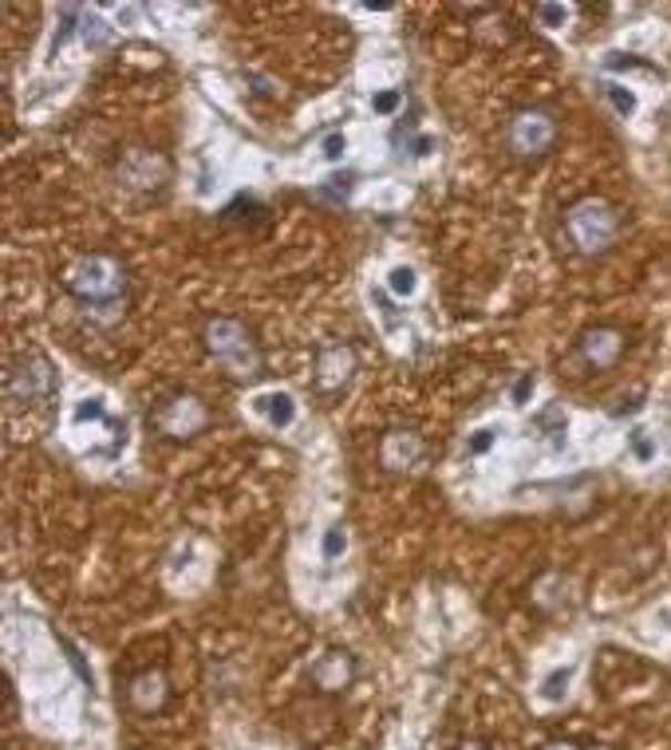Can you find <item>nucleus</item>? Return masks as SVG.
<instances>
[{"label":"nucleus","mask_w":671,"mask_h":750,"mask_svg":"<svg viewBox=\"0 0 671 750\" xmlns=\"http://www.w3.org/2000/svg\"><path fill=\"white\" fill-rule=\"evenodd\" d=\"M202 343H206V352L218 360V368L226 371L229 380H257L265 371V356H261V343L257 336L249 332L241 320L234 317H214L206 320V332H202Z\"/></svg>","instance_id":"obj_1"},{"label":"nucleus","mask_w":671,"mask_h":750,"mask_svg":"<svg viewBox=\"0 0 671 750\" xmlns=\"http://www.w3.org/2000/svg\"><path fill=\"white\" fill-rule=\"evenodd\" d=\"M64 285L83 308H100V312L103 308H118L127 300V269L111 254H83L68 269Z\"/></svg>","instance_id":"obj_2"},{"label":"nucleus","mask_w":671,"mask_h":750,"mask_svg":"<svg viewBox=\"0 0 671 750\" xmlns=\"http://www.w3.org/2000/svg\"><path fill=\"white\" fill-rule=\"evenodd\" d=\"M565 229H569V242L577 245L585 257H597L617 242V214H612L608 202L581 198L572 202L569 214H565Z\"/></svg>","instance_id":"obj_3"},{"label":"nucleus","mask_w":671,"mask_h":750,"mask_svg":"<svg viewBox=\"0 0 671 750\" xmlns=\"http://www.w3.org/2000/svg\"><path fill=\"white\" fill-rule=\"evenodd\" d=\"M60 391L55 380V368L44 352H20L9 363V376H4V395H9L12 408H24V403H48Z\"/></svg>","instance_id":"obj_4"},{"label":"nucleus","mask_w":671,"mask_h":750,"mask_svg":"<svg viewBox=\"0 0 671 750\" xmlns=\"http://www.w3.org/2000/svg\"><path fill=\"white\" fill-rule=\"evenodd\" d=\"M151 427L166 434V439H174V443H186V439H194V434L209 427V408L190 391H171L151 411Z\"/></svg>","instance_id":"obj_5"},{"label":"nucleus","mask_w":671,"mask_h":750,"mask_svg":"<svg viewBox=\"0 0 671 750\" xmlns=\"http://www.w3.org/2000/svg\"><path fill=\"white\" fill-rule=\"evenodd\" d=\"M506 143L517 158H541V154L557 143V119L541 107L517 111L506 127Z\"/></svg>","instance_id":"obj_6"},{"label":"nucleus","mask_w":671,"mask_h":750,"mask_svg":"<svg viewBox=\"0 0 671 750\" xmlns=\"http://www.w3.org/2000/svg\"><path fill=\"white\" fill-rule=\"evenodd\" d=\"M118 182L138 194L163 191L166 182H171V158L158 151H146V146L123 151V158H118Z\"/></svg>","instance_id":"obj_7"},{"label":"nucleus","mask_w":671,"mask_h":750,"mask_svg":"<svg viewBox=\"0 0 671 750\" xmlns=\"http://www.w3.org/2000/svg\"><path fill=\"white\" fill-rule=\"evenodd\" d=\"M309 679L320 696H344V691L355 687V679H360V660H355V651L348 648H324L317 660L309 664Z\"/></svg>","instance_id":"obj_8"},{"label":"nucleus","mask_w":671,"mask_h":750,"mask_svg":"<svg viewBox=\"0 0 671 750\" xmlns=\"http://www.w3.org/2000/svg\"><path fill=\"white\" fill-rule=\"evenodd\" d=\"M355 368H360V360H355V348H348V343H340V340L320 343V348H317V368H312V388H317L320 395H340V391L352 383Z\"/></svg>","instance_id":"obj_9"},{"label":"nucleus","mask_w":671,"mask_h":750,"mask_svg":"<svg viewBox=\"0 0 671 750\" xmlns=\"http://www.w3.org/2000/svg\"><path fill=\"white\" fill-rule=\"evenodd\" d=\"M380 462H383V471H391V474H407V471H415V466H423L426 462L423 434L411 431V427H391V431H383Z\"/></svg>","instance_id":"obj_10"},{"label":"nucleus","mask_w":671,"mask_h":750,"mask_svg":"<svg viewBox=\"0 0 671 750\" xmlns=\"http://www.w3.org/2000/svg\"><path fill=\"white\" fill-rule=\"evenodd\" d=\"M171 703V679H166L163 668H143L127 679V707L143 719L166 711Z\"/></svg>","instance_id":"obj_11"},{"label":"nucleus","mask_w":671,"mask_h":750,"mask_svg":"<svg viewBox=\"0 0 671 750\" xmlns=\"http://www.w3.org/2000/svg\"><path fill=\"white\" fill-rule=\"evenodd\" d=\"M577 348H581L589 368L605 371L620 360V352H624V336H620L617 328H589V332L577 340Z\"/></svg>","instance_id":"obj_12"},{"label":"nucleus","mask_w":671,"mask_h":750,"mask_svg":"<svg viewBox=\"0 0 671 750\" xmlns=\"http://www.w3.org/2000/svg\"><path fill=\"white\" fill-rule=\"evenodd\" d=\"M257 411H265L269 415V423L281 431V427H292V419H297V403H292V395H285V391H272V395H261L257 399Z\"/></svg>","instance_id":"obj_13"},{"label":"nucleus","mask_w":671,"mask_h":750,"mask_svg":"<svg viewBox=\"0 0 671 750\" xmlns=\"http://www.w3.org/2000/svg\"><path fill=\"white\" fill-rule=\"evenodd\" d=\"M569 679H572V671H569V668L549 671V676H545V684H541V696L549 699V703H561L565 691H569Z\"/></svg>","instance_id":"obj_14"},{"label":"nucleus","mask_w":671,"mask_h":750,"mask_svg":"<svg viewBox=\"0 0 671 750\" xmlns=\"http://www.w3.org/2000/svg\"><path fill=\"white\" fill-rule=\"evenodd\" d=\"M415 269H407V265H395V269H391V277H388V289L395 292V297H411V292H415Z\"/></svg>","instance_id":"obj_15"},{"label":"nucleus","mask_w":671,"mask_h":750,"mask_svg":"<svg viewBox=\"0 0 671 750\" xmlns=\"http://www.w3.org/2000/svg\"><path fill=\"white\" fill-rule=\"evenodd\" d=\"M605 95H608V103H612V111H617V115H632L636 111V95L628 88H620V83H605Z\"/></svg>","instance_id":"obj_16"},{"label":"nucleus","mask_w":671,"mask_h":750,"mask_svg":"<svg viewBox=\"0 0 671 750\" xmlns=\"http://www.w3.org/2000/svg\"><path fill=\"white\" fill-rule=\"evenodd\" d=\"M344 549H348L344 525H332V530H328V534H324V561H336Z\"/></svg>","instance_id":"obj_17"},{"label":"nucleus","mask_w":671,"mask_h":750,"mask_svg":"<svg viewBox=\"0 0 671 750\" xmlns=\"http://www.w3.org/2000/svg\"><path fill=\"white\" fill-rule=\"evenodd\" d=\"M344 151H348L344 131H332V135H324V158H328V163H340V158H344Z\"/></svg>","instance_id":"obj_18"},{"label":"nucleus","mask_w":671,"mask_h":750,"mask_svg":"<svg viewBox=\"0 0 671 750\" xmlns=\"http://www.w3.org/2000/svg\"><path fill=\"white\" fill-rule=\"evenodd\" d=\"M60 644H64V651H68V660H72V668H75V671H80V676H83V684H87V687L95 684V679H91V671H87V664H83L80 648H75V644L68 640V636H60Z\"/></svg>","instance_id":"obj_19"},{"label":"nucleus","mask_w":671,"mask_h":750,"mask_svg":"<svg viewBox=\"0 0 671 750\" xmlns=\"http://www.w3.org/2000/svg\"><path fill=\"white\" fill-rule=\"evenodd\" d=\"M348 182H352V178H328L317 194H320V198H336V202H344V198H348V191H352Z\"/></svg>","instance_id":"obj_20"},{"label":"nucleus","mask_w":671,"mask_h":750,"mask_svg":"<svg viewBox=\"0 0 671 750\" xmlns=\"http://www.w3.org/2000/svg\"><path fill=\"white\" fill-rule=\"evenodd\" d=\"M537 20H545V24L549 28H561L565 24V17H569V12L561 9V4H537Z\"/></svg>","instance_id":"obj_21"},{"label":"nucleus","mask_w":671,"mask_h":750,"mask_svg":"<svg viewBox=\"0 0 671 750\" xmlns=\"http://www.w3.org/2000/svg\"><path fill=\"white\" fill-rule=\"evenodd\" d=\"M372 107L380 111V115H391V111L400 107V91H380V95L372 100Z\"/></svg>","instance_id":"obj_22"},{"label":"nucleus","mask_w":671,"mask_h":750,"mask_svg":"<svg viewBox=\"0 0 671 750\" xmlns=\"http://www.w3.org/2000/svg\"><path fill=\"white\" fill-rule=\"evenodd\" d=\"M83 419H103V403H100V399H87V403L75 411V423H83Z\"/></svg>","instance_id":"obj_23"},{"label":"nucleus","mask_w":671,"mask_h":750,"mask_svg":"<svg viewBox=\"0 0 671 750\" xmlns=\"http://www.w3.org/2000/svg\"><path fill=\"white\" fill-rule=\"evenodd\" d=\"M494 446V431H478L474 434V443H471V454H486Z\"/></svg>","instance_id":"obj_24"},{"label":"nucleus","mask_w":671,"mask_h":750,"mask_svg":"<svg viewBox=\"0 0 671 750\" xmlns=\"http://www.w3.org/2000/svg\"><path fill=\"white\" fill-rule=\"evenodd\" d=\"M529 391H534V376H522V380H517V388H514V403H526Z\"/></svg>","instance_id":"obj_25"},{"label":"nucleus","mask_w":671,"mask_h":750,"mask_svg":"<svg viewBox=\"0 0 671 750\" xmlns=\"http://www.w3.org/2000/svg\"><path fill=\"white\" fill-rule=\"evenodd\" d=\"M632 443H636V454H640V459H652V443L644 439V431H636Z\"/></svg>","instance_id":"obj_26"},{"label":"nucleus","mask_w":671,"mask_h":750,"mask_svg":"<svg viewBox=\"0 0 671 750\" xmlns=\"http://www.w3.org/2000/svg\"><path fill=\"white\" fill-rule=\"evenodd\" d=\"M454 750H491V742H482V739H463Z\"/></svg>","instance_id":"obj_27"},{"label":"nucleus","mask_w":671,"mask_h":750,"mask_svg":"<svg viewBox=\"0 0 671 750\" xmlns=\"http://www.w3.org/2000/svg\"><path fill=\"white\" fill-rule=\"evenodd\" d=\"M541 750H577V747H572V742H545Z\"/></svg>","instance_id":"obj_28"},{"label":"nucleus","mask_w":671,"mask_h":750,"mask_svg":"<svg viewBox=\"0 0 671 750\" xmlns=\"http://www.w3.org/2000/svg\"><path fill=\"white\" fill-rule=\"evenodd\" d=\"M589 750H612V747H589Z\"/></svg>","instance_id":"obj_29"}]
</instances>
